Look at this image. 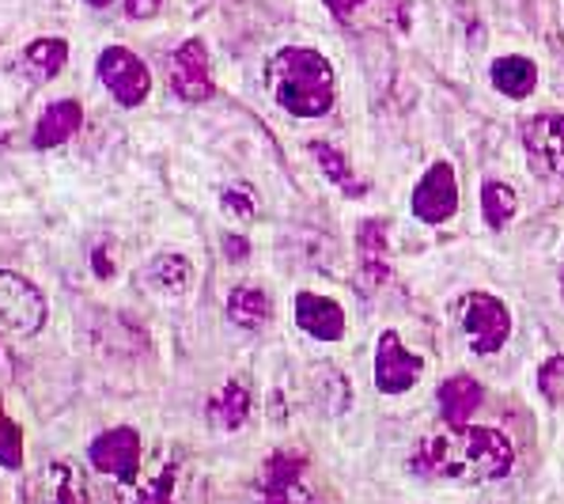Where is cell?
I'll return each mask as SVG.
<instances>
[{"label": "cell", "mask_w": 564, "mask_h": 504, "mask_svg": "<svg viewBox=\"0 0 564 504\" xmlns=\"http://www.w3.org/2000/svg\"><path fill=\"white\" fill-rule=\"evenodd\" d=\"M516 463L511 440L500 429H470L451 425L447 432L429 437L413 455V471L424 478H451V482H497Z\"/></svg>", "instance_id": "6da1fadb"}, {"label": "cell", "mask_w": 564, "mask_h": 504, "mask_svg": "<svg viewBox=\"0 0 564 504\" xmlns=\"http://www.w3.org/2000/svg\"><path fill=\"white\" fill-rule=\"evenodd\" d=\"M421 356H413L410 350L402 345V337L394 330H383L379 334V345H376V387L383 395H405L416 376H421Z\"/></svg>", "instance_id": "ba28073f"}, {"label": "cell", "mask_w": 564, "mask_h": 504, "mask_svg": "<svg viewBox=\"0 0 564 504\" xmlns=\"http://www.w3.org/2000/svg\"><path fill=\"white\" fill-rule=\"evenodd\" d=\"M436 403H440V410H444L447 425H466L470 414L481 406V384L470 376H451L440 384Z\"/></svg>", "instance_id": "9a60e30c"}, {"label": "cell", "mask_w": 564, "mask_h": 504, "mask_svg": "<svg viewBox=\"0 0 564 504\" xmlns=\"http://www.w3.org/2000/svg\"><path fill=\"white\" fill-rule=\"evenodd\" d=\"M84 126V110L80 103L61 99L54 107H46V115L39 118V129H34V149H57L68 137H76V129Z\"/></svg>", "instance_id": "4fadbf2b"}, {"label": "cell", "mask_w": 564, "mask_h": 504, "mask_svg": "<svg viewBox=\"0 0 564 504\" xmlns=\"http://www.w3.org/2000/svg\"><path fill=\"white\" fill-rule=\"evenodd\" d=\"M311 156H315L318 163H323V171L329 175V182H337V186L345 190L349 197H357L364 194V182L352 179V168H349V160H345L341 152L334 149L329 141H311Z\"/></svg>", "instance_id": "7402d4cb"}, {"label": "cell", "mask_w": 564, "mask_h": 504, "mask_svg": "<svg viewBox=\"0 0 564 504\" xmlns=\"http://www.w3.org/2000/svg\"><path fill=\"white\" fill-rule=\"evenodd\" d=\"M88 459L99 474H115L118 482L141 478V437L133 429H110L91 440Z\"/></svg>", "instance_id": "52a82bcc"}, {"label": "cell", "mask_w": 564, "mask_h": 504, "mask_svg": "<svg viewBox=\"0 0 564 504\" xmlns=\"http://www.w3.org/2000/svg\"><path fill=\"white\" fill-rule=\"evenodd\" d=\"M189 281H194V266H189L186 255H175V250L155 255L141 274L144 289L160 292V297H182L189 289Z\"/></svg>", "instance_id": "7c38bea8"}, {"label": "cell", "mask_w": 564, "mask_h": 504, "mask_svg": "<svg viewBox=\"0 0 564 504\" xmlns=\"http://www.w3.org/2000/svg\"><path fill=\"white\" fill-rule=\"evenodd\" d=\"M265 81L273 99L296 118H323L337 99L334 65L311 46H284L269 57Z\"/></svg>", "instance_id": "7a4b0ae2"}, {"label": "cell", "mask_w": 564, "mask_h": 504, "mask_svg": "<svg viewBox=\"0 0 564 504\" xmlns=\"http://www.w3.org/2000/svg\"><path fill=\"white\" fill-rule=\"evenodd\" d=\"M561 292H564V274H561Z\"/></svg>", "instance_id": "4dcf8cb0"}, {"label": "cell", "mask_w": 564, "mask_h": 504, "mask_svg": "<svg viewBox=\"0 0 564 504\" xmlns=\"http://www.w3.org/2000/svg\"><path fill=\"white\" fill-rule=\"evenodd\" d=\"M224 213L236 216V221H254L258 208H254V197H250V190H242V186L228 190V194H224Z\"/></svg>", "instance_id": "d4e9b609"}, {"label": "cell", "mask_w": 564, "mask_h": 504, "mask_svg": "<svg viewBox=\"0 0 564 504\" xmlns=\"http://www.w3.org/2000/svg\"><path fill=\"white\" fill-rule=\"evenodd\" d=\"M463 334L470 342V350L477 356H492L505 350L508 334H511V315L508 308L489 292H474L463 303Z\"/></svg>", "instance_id": "277c9868"}, {"label": "cell", "mask_w": 564, "mask_h": 504, "mask_svg": "<svg viewBox=\"0 0 564 504\" xmlns=\"http://www.w3.org/2000/svg\"><path fill=\"white\" fill-rule=\"evenodd\" d=\"M228 319L242 330H262L265 323H273V297L265 289H231L228 297Z\"/></svg>", "instance_id": "2e32d148"}, {"label": "cell", "mask_w": 564, "mask_h": 504, "mask_svg": "<svg viewBox=\"0 0 564 504\" xmlns=\"http://www.w3.org/2000/svg\"><path fill=\"white\" fill-rule=\"evenodd\" d=\"M99 81L121 107H141L152 92V76L144 61L126 46H107L99 54Z\"/></svg>", "instance_id": "5b68a950"}, {"label": "cell", "mask_w": 564, "mask_h": 504, "mask_svg": "<svg viewBox=\"0 0 564 504\" xmlns=\"http://www.w3.org/2000/svg\"><path fill=\"white\" fill-rule=\"evenodd\" d=\"M46 323V300L31 281H23L20 274L0 269V330L15 337L39 334Z\"/></svg>", "instance_id": "3957f363"}, {"label": "cell", "mask_w": 564, "mask_h": 504, "mask_svg": "<svg viewBox=\"0 0 564 504\" xmlns=\"http://www.w3.org/2000/svg\"><path fill=\"white\" fill-rule=\"evenodd\" d=\"M46 478H50V501H57V504H84L88 501V490H84L80 474H76L68 463H54Z\"/></svg>", "instance_id": "603a6c76"}, {"label": "cell", "mask_w": 564, "mask_h": 504, "mask_svg": "<svg viewBox=\"0 0 564 504\" xmlns=\"http://www.w3.org/2000/svg\"><path fill=\"white\" fill-rule=\"evenodd\" d=\"M0 467H8V471L23 467V432L4 410H0Z\"/></svg>", "instance_id": "cb8c5ba5"}, {"label": "cell", "mask_w": 564, "mask_h": 504, "mask_svg": "<svg viewBox=\"0 0 564 504\" xmlns=\"http://www.w3.org/2000/svg\"><path fill=\"white\" fill-rule=\"evenodd\" d=\"M247 417H250V390L242 379H228L220 395L208 403V421L220 432H236L247 425Z\"/></svg>", "instance_id": "5bb4252c"}, {"label": "cell", "mask_w": 564, "mask_h": 504, "mask_svg": "<svg viewBox=\"0 0 564 504\" xmlns=\"http://www.w3.org/2000/svg\"><path fill=\"white\" fill-rule=\"evenodd\" d=\"M458 208V179H455V168L447 160L432 163L429 175L416 182L413 190V216L424 224H444L455 216Z\"/></svg>", "instance_id": "8992f818"}, {"label": "cell", "mask_w": 564, "mask_h": 504, "mask_svg": "<svg viewBox=\"0 0 564 504\" xmlns=\"http://www.w3.org/2000/svg\"><path fill=\"white\" fill-rule=\"evenodd\" d=\"M523 144L534 163H542L545 171L564 179V115L545 110V115L523 121Z\"/></svg>", "instance_id": "30bf717a"}, {"label": "cell", "mask_w": 564, "mask_h": 504, "mask_svg": "<svg viewBox=\"0 0 564 504\" xmlns=\"http://www.w3.org/2000/svg\"><path fill=\"white\" fill-rule=\"evenodd\" d=\"M357 247H360L364 274H368L371 281H387V224L383 221L360 224Z\"/></svg>", "instance_id": "ffe728a7"}, {"label": "cell", "mask_w": 564, "mask_h": 504, "mask_svg": "<svg viewBox=\"0 0 564 504\" xmlns=\"http://www.w3.org/2000/svg\"><path fill=\"white\" fill-rule=\"evenodd\" d=\"M95 274H99V277H110V266H107V258H102V250H95Z\"/></svg>", "instance_id": "f1b7e54d"}, {"label": "cell", "mask_w": 564, "mask_h": 504, "mask_svg": "<svg viewBox=\"0 0 564 504\" xmlns=\"http://www.w3.org/2000/svg\"><path fill=\"white\" fill-rule=\"evenodd\" d=\"M171 88H175L186 103H205L213 99V73H208V50L202 39H189L175 50L167 65Z\"/></svg>", "instance_id": "9c48e42d"}, {"label": "cell", "mask_w": 564, "mask_h": 504, "mask_svg": "<svg viewBox=\"0 0 564 504\" xmlns=\"http://www.w3.org/2000/svg\"><path fill=\"white\" fill-rule=\"evenodd\" d=\"M224 255H228V258H247V239L228 236V239H224Z\"/></svg>", "instance_id": "83f0119b"}, {"label": "cell", "mask_w": 564, "mask_h": 504, "mask_svg": "<svg viewBox=\"0 0 564 504\" xmlns=\"http://www.w3.org/2000/svg\"><path fill=\"white\" fill-rule=\"evenodd\" d=\"M492 84H497L500 95H508V99H527V95L534 92L538 84V68L534 61L527 57H500L492 61Z\"/></svg>", "instance_id": "ac0fdd59"}, {"label": "cell", "mask_w": 564, "mask_h": 504, "mask_svg": "<svg viewBox=\"0 0 564 504\" xmlns=\"http://www.w3.org/2000/svg\"><path fill=\"white\" fill-rule=\"evenodd\" d=\"M262 493L273 501H307L311 493L300 485V463L292 455H273L262 467Z\"/></svg>", "instance_id": "e0dca14e"}, {"label": "cell", "mask_w": 564, "mask_h": 504, "mask_svg": "<svg viewBox=\"0 0 564 504\" xmlns=\"http://www.w3.org/2000/svg\"><path fill=\"white\" fill-rule=\"evenodd\" d=\"M68 61V42L65 39H34L28 50H23V68L39 81H50L65 68Z\"/></svg>", "instance_id": "d6986e66"}, {"label": "cell", "mask_w": 564, "mask_h": 504, "mask_svg": "<svg viewBox=\"0 0 564 504\" xmlns=\"http://www.w3.org/2000/svg\"><path fill=\"white\" fill-rule=\"evenodd\" d=\"M516 208H519V197L508 182L489 179L481 186V213H485V224H489V228H497V232L508 228V221L516 216Z\"/></svg>", "instance_id": "44dd1931"}, {"label": "cell", "mask_w": 564, "mask_h": 504, "mask_svg": "<svg viewBox=\"0 0 564 504\" xmlns=\"http://www.w3.org/2000/svg\"><path fill=\"white\" fill-rule=\"evenodd\" d=\"M88 4H95V8H102V4H110V0H88Z\"/></svg>", "instance_id": "f546056e"}, {"label": "cell", "mask_w": 564, "mask_h": 504, "mask_svg": "<svg viewBox=\"0 0 564 504\" xmlns=\"http://www.w3.org/2000/svg\"><path fill=\"white\" fill-rule=\"evenodd\" d=\"M296 323L303 334L318 342H337L345 334V311L337 300L318 297V292H300L296 297Z\"/></svg>", "instance_id": "8fae6325"}, {"label": "cell", "mask_w": 564, "mask_h": 504, "mask_svg": "<svg viewBox=\"0 0 564 504\" xmlns=\"http://www.w3.org/2000/svg\"><path fill=\"white\" fill-rule=\"evenodd\" d=\"M360 4H368V0H326V8L337 15V20H349V15L357 12Z\"/></svg>", "instance_id": "4316f807"}, {"label": "cell", "mask_w": 564, "mask_h": 504, "mask_svg": "<svg viewBox=\"0 0 564 504\" xmlns=\"http://www.w3.org/2000/svg\"><path fill=\"white\" fill-rule=\"evenodd\" d=\"M163 0H126V12L133 15V20H152L155 12H160Z\"/></svg>", "instance_id": "484cf974"}]
</instances>
